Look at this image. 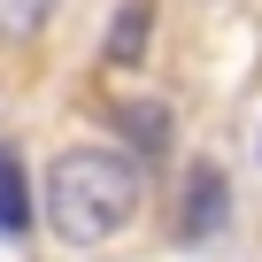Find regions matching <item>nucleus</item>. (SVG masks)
Segmentation results:
<instances>
[{"label":"nucleus","mask_w":262,"mask_h":262,"mask_svg":"<svg viewBox=\"0 0 262 262\" xmlns=\"http://www.w3.org/2000/svg\"><path fill=\"white\" fill-rule=\"evenodd\" d=\"M31 231V178L16 155H0V239H24Z\"/></svg>","instance_id":"4"},{"label":"nucleus","mask_w":262,"mask_h":262,"mask_svg":"<svg viewBox=\"0 0 262 262\" xmlns=\"http://www.w3.org/2000/svg\"><path fill=\"white\" fill-rule=\"evenodd\" d=\"M139 193H147L139 155L85 139V147H62L54 170H47V224L70 247H100V239H116L131 216H139Z\"/></svg>","instance_id":"1"},{"label":"nucleus","mask_w":262,"mask_h":262,"mask_svg":"<svg viewBox=\"0 0 262 262\" xmlns=\"http://www.w3.org/2000/svg\"><path fill=\"white\" fill-rule=\"evenodd\" d=\"M155 47V0H123L108 24V70H139Z\"/></svg>","instance_id":"3"},{"label":"nucleus","mask_w":262,"mask_h":262,"mask_svg":"<svg viewBox=\"0 0 262 262\" xmlns=\"http://www.w3.org/2000/svg\"><path fill=\"white\" fill-rule=\"evenodd\" d=\"M216 224H224V178H216V170L201 162V170L185 178V208H178V239H185V247H201V239H208Z\"/></svg>","instance_id":"2"},{"label":"nucleus","mask_w":262,"mask_h":262,"mask_svg":"<svg viewBox=\"0 0 262 262\" xmlns=\"http://www.w3.org/2000/svg\"><path fill=\"white\" fill-rule=\"evenodd\" d=\"M116 123H123L131 155H162V147H170V116H162L155 100H131V108H116Z\"/></svg>","instance_id":"5"},{"label":"nucleus","mask_w":262,"mask_h":262,"mask_svg":"<svg viewBox=\"0 0 262 262\" xmlns=\"http://www.w3.org/2000/svg\"><path fill=\"white\" fill-rule=\"evenodd\" d=\"M54 0H0V39H39Z\"/></svg>","instance_id":"6"}]
</instances>
